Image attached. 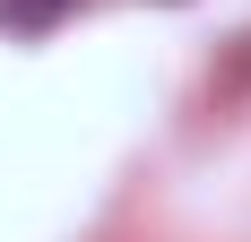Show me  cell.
Instances as JSON below:
<instances>
[{"label": "cell", "mask_w": 251, "mask_h": 242, "mask_svg": "<svg viewBox=\"0 0 251 242\" xmlns=\"http://www.w3.org/2000/svg\"><path fill=\"white\" fill-rule=\"evenodd\" d=\"M70 9L78 0H0V26H9V35H52Z\"/></svg>", "instance_id": "cell-1"}]
</instances>
